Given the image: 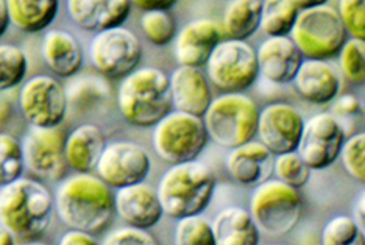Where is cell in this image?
<instances>
[{
  "instance_id": "6da1fadb",
  "label": "cell",
  "mask_w": 365,
  "mask_h": 245,
  "mask_svg": "<svg viewBox=\"0 0 365 245\" xmlns=\"http://www.w3.org/2000/svg\"><path fill=\"white\" fill-rule=\"evenodd\" d=\"M55 208L71 230L91 234L103 231L115 214L111 187L91 174L66 178L56 189Z\"/></svg>"
},
{
  "instance_id": "7a4b0ae2",
  "label": "cell",
  "mask_w": 365,
  "mask_h": 245,
  "mask_svg": "<svg viewBox=\"0 0 365 245\" xmlns=\"http://www.w3.org/2000/svg\"><path fill=\"white\" fill-rule=\"evenodd\" d=\"M55 197L38 179L21 177L0 187V224L16 238L31 241L51 225Z\"/></svg>"
},
{
  "instance_id": "3957f363",
  "label": "cell",
  "mask_w": 365,
  "mask_h": 245,
  "mask_svg": "<svg viewBox=\"0 0 365 245\" xmlns=\"http://www.w3.org/2000/svg\"><path fill=\"white\" fill-rule=\"evenodd\" d=\"M118 106L130 125L155 127L173 110L169 77L156 68L133 71L120 81Z\"/></svg>"
},
{
  "instance_id": "277c9868",
  "label": "cell",
  "mask_w": 365,
  "mask_h": 245,
  "mask_svg": "<svg viewBox=\"0 0 365 245\" xmlns=\"http://www.w3.org/2000/svg\"><path fill=\"white\" fill-rule=\"evenodd\" d=\"M212 170L198 161L170 166L158 184L164 214L172 219L197 216L210 207L215 192Z\"/></svg>"
},
{
  "instance_id": "5b68a950",
  "label": "cell",
  "mask_w": 365,
  "mask_h": 245,
  "mask_svg": "<svg viewBox=\"0 0 365 245\" xmlns=\"http://www.w3.org/2000/svg\"><path fill=\"white\" fill-rule=\"evenodd\" d=\"M259 108L244 93H223L212 99L203 122L211 140L225 149L247 144L258 133Z\"/></svg>"
},
{
  "instance_id": "8992f818",
  "label": "cell",
  "mask_w": 365,
  "mask_h": 245,
  "mask_svg": "<svg viewBox=\"0 0 365 245\" xmlns=\"http://www.w3.org/2000/svg\"><path fill=\"white\" fill-rule=\"evenodd\" d=\"M290 38L306 60L328 61L339 55L348 35L339 11L327 4L300 10Z\"/></svg>"
},
{
  "instance_id": "52a82bcc",
  "label": "cell",
  "mask_w": 365,
  "mask_h": 245,
  "mask_svg": "<svg viewBox=\"0 0 365 245\" xmlns=\"http://www.w3.org/2000/svg\"><path fill=\"white\" fill-rule=\"evenodd\" d=\"M248 211L261 233L284 236L300 222L303 199L298 189L279 179H267L255 187Z\"/></svg>"
},
{
  "instance_id": "ba28073f",
  "label": "cell",
  "mask_w": 365,
  "mask_h": 245,
  "mask_svg": "<svg viewBox=\"0 0 365 245\" xmlns=\"http://www.w3.org/2000/svg\"><path fill=\"white\" fill-rule=\"evenodd\" d=\"M203 118L170 111L153 127V149L170 166L195 161L208 144Z\"/></svg>"
},
{
  "instance_id": "9c48e42d",
  "label": "cell",
  "mask_w": 365,
  "mask_h": 245,
  "mask_svg": "<svg viewBox=\"0 0 365 245\" xmlns=\"http://www.w3.org/2000/svg\"><path fill=\"white\" fill-rule=\"evenodd\" d=\"M205 68L210 83L222 93H244L259 77L256 51L239 39H222Z\"/></svg>"
},
{
  "instance_id": "30bf717a",
  "label": "cell",
  "mask_w": 365,
  "mask_h": 245,
  "mask_svg": "<svg viewBox=\"0 0 365 245\" xmlns=\"http://www.w3.org/2000/svg\"><path fill=\"white\" fill-rule=\"evenodd\" d=\"M89 56L98 73L108 78H123L136 71L143 60V44L125 27L108 28L91 41Z\"/></svg>"
},
{
  "instance_id": "8fae6325",
  "label": "cell",
  "mask_w": 365,
  "mask_h": 245,
  "mask_svg": "<svg viewBox=\"0 0 365 245\" xmlns=\"http://www.w3.org/2000/svg\"><path fill=\"white\" fill-rule=\"evenodd\" d=\"M22 116L31 127H60L68 114L66 88L52 75H35L24 81L19 91Z\"/></svg>"
},
{
  "instance_id": "7c38bea8",
  "label": "cell",
  "mask_w": 365,
  "mask_h": 245,
  "mask_svg": "<svg viewBox=\"0 0 365 245\" xmlns=\"http://www.w3.org/2000/svg\"><path fill=\"white\" fill-rule=\"evenodd\" d=\"M348 137L344 124L333 113H319L306 120L297 152L311 170L333 166Z\"/></svg>"
},
{
  "instance_id": "4fadbf2b",
  "label": "cell",
  "mask_w": 365,
  "mask_h": 245,
  "mask_svg": "<svg viewBox=\"0 0 365 245\" xmlns=\"http://www.w3.org/2000/svg\"><path fill=\"white\" fill-rule=\"evenodd\" d=\"M152 170V160L143 145L130 141H115L106 144L97 162V177L111 187L138 184L145 182Z\"/></svg>"
},
{
  "instance_id": "5bb4252c",
  "label": "cell",
  "mask_w": 365,
  "mask_h": 245,
  "mask_svg": "<svg viewBox=\"0 0 365 245\" xmlns=\"http://www.w3.org/2000/svg\"><path fill=\"white\" fill-rule=\"evenodd\" d=\"M66 136L68 135L60 127H31L22 142L24 162L31 175L48 182L63 178L68 167L64 153Z\"/></svg>"
},
{
  "instance_id": "9a60e30c",
  "label": "cell",
  "mask_w": 365,
  "mask_h": 245,
  "mask_svg": "<svg viewBox=\"0 0 365 245\" xmlns=\"http://www.w3.org/2000/svg\"><path fill=\"white\" fill-rule=\"evenodd\" d=\"M306 120L300 110L286 102L270 103L259 111V141L273 155L295 152L300 144Z\"/></svg>"
},
{
  "instance_id": "2e32d148",
  "label": "cell",
  "mask_w": 365,
  "mask_h": 245,
  "mask_svg": "<svg viewBox=\"0 0 365 245\" xmlns=\"http://www.w3.org/2000/svg\"><path fill=\"white\" fill-rule=\"evenodd\" d=\"M114 207L123 222L143 230H150L164 216L156 189L145 182L115 189Z\"/></svg>"
},
{
  "instance_id": "e0dca14e",
  "label": "cell",
  "mask_w": 365,
  "mask_h": 245,
  "mask_svg": "<svg viewBox=\"0 0 365 245\" xmlns=\"http://www.w3.org/2000/svg\"><path fill=\"white\" fill-rule=\"evenodd\" d=\"M259 75L270 83L287 85L294 81L304 56L290 36H269L259 44L258 51Z\"/></svg>"
},
{
  "instance_id": "ac0fdd59",
  "label": "cell",
  "mask_w": 365,
  "mask_h": 245,
  "mask_svg": "<svg viewBox=\"0 0 365 245\" xmlns=\"http://www.w3.org/2000/svg\"><path fill=\"white\" fill-rule=\"evenodd\" d=\"M223 36L217 22L212 19H194L180 30L175 36L173 55L180 66L200 68L208 61L210 55Z\"/></svg>"
},
{
  "instance_id": "d6986e66",
  "label": "cell",
  "mask_w": 365,
  "mask_h": 245,
  "mask_svg": "<svg viewBox=\"0 0 365 245\" xmlns=\"http://www.w3.org/2000/svg\"><path fill=\"white\" fill-rule=\"evenodd\" d=\"M169 80L173 108L203 118L214 99L206 73L200 68L178 66L170 73Z\"/></svg>"
},
{
  "instance_id": "ffe728a7",
  "label": "cell",
  "mask_w": 365,
  "mask_h": 245,
  "mask_svg": "<svg viewBox=\"0 0 365 245\" xmlns=\"http://www.w3.org/2000/svg\"><path fill=\"white\" fill-rule=\"evenodd\" d=\"M294 86L308 103L328 105L339 97L342 78L329 61L304 58L294 78Z\"/></svg>"
},
{
  "instance_id": "44dd1931",
  "label": "cell",
  "mask_w": 365,
  "mask_h": 245,
  "mask_svg": "<svg viewBox=\"0 0 365 245\" xmlns=\"http://www.w3.org/2000/svg\"><path fill=\"white\" fill-rule=\"evenodd\" d=\"M69 18L88 31L120 27L131 13L130 0H66Z\"/></svg>"
},
{
  "instance_id": "7402d4cb",
  "label": "cell",
  "mask_w": 365,
  "mask_h": 245,
  "mask_svg": "<svg viewBox=\"0 0 365 245\" xmlns=\"http://www.w3.org/2000/svg\"><path fill=\"white\" fill-rule=\"evenodd\" d=\"M273 155L261 141H250L231 149L227 158L230 177L242 186H258L273 174Z\"/></svg>"
},
{
  "instance_id": "603a6c76",
  "label": "cell",
  "mask_w": 365,
  "mask_h": 245,
  "mask_svg": "<svg viewBox=\"0 0 365 245\" xmlns=\"http://www.w3.org/2000/svg\"><path fill=\"white\" fill-rule=\"evenodd\" d=\"M46 66L56 77L71 78L83 64V48L78 39L66 30H48L41 44Z\"/></svg>"
},
{
  "instance_id": "cb8c5ba5",
  "label": "cell",
  "mask_w": 365,
  "mask_h": 245,
  "mask_svg": "<svg viewBox=\"0 0 365 245\" xmlns=\"http://www.w3.org/2000/svg\"><path fill=\"white\" fill-rule=\"evenodd\" d=\"M106 147V136L94 124H83L66 136V161L77 174L96 170Z\"/></svg>"
},
{
  "instance_id": "d4e9b609",
  "label": "cell",
  "mask_w": 365,
  "mask_h": 245,
  "mask_svg": "<svg viewBox=\"0 0 365 245\" xmlns=\"http://www.w3.org/2000/svg\"><path fill=\"white\" fill-rule=\"evenodd\" d=\"M217 245H259L261 231L250 211L239 207L222 209L212 220Z\"/></svg>"
},
{
  "instance_id": "484cf974",
  "label": "cell",
  "mask_w": 365,
  "mask_h": 245,
  "mask_svg": "<svg viewBox=\"0 0 365 245\" xmlns=\"http://www.w3.org/2000/svg\"><path fill=\"white\" fill-rule=\"evenodd\" d=\"M6 8L13 27L24 33H39L55 21L60 0H6Z\"/></svg>"
},
{
  "instance_id": "4316f807",
  "label": "cell",
  "mask_w": 365,
  "mask_h": 245,
  "mask_svg": "<svg viewBox=\"0 0 365 245\" xmlns=\"http://www.w3.org/2000/svg\"><path fill=\"white\" fill-rule=\"evenodd\" d=\"M262 0H230L222 19V31L230 39L245 41L261 27Z\"/></svg>"
},
{
  "instance_id": "83f0119b",
  "label": "cell",
  "mask_w": 365,
  "mask_h": 245,
  "mask_svg": "<svg viewBox=\"0 0 365 245\" xmlns=\"http://www.w3.org/2000/svg\"><path fill=\"white\" fill-rule=\"evenodd\" d=\"M66 95H68V108L86 113L106 105L111 99V89L103 78L85 75L71 81L66 88Z\"/></svg>"
},
{
  "instance_id": "f1b7e54d",
  "label": "cell",
  "mask_w": 365,
  "mask_h": 245,
  "mask_svg": "<svg viewBox=\"0 0 365 245\" xmlns=\"http://www.w3.org/2000/svg\"><path fill=\"white\" fill-rule=\"evenodd\" d=\"M300 13L294 0H262L261 30L267 36H289Z\"/></svg>"
},
{
  "instance_id": "f546056e",
  "label": "cell",
  "mask_w": 365,
  "mask_h": 245,
  "mask_svg": "<svg viewBox=\"0 0 365 245\" xmlns=\"http://www.w3.org/2000/svg\"><path fill=\"white\" fill-rule=\"evenodd\" d=\"M29 58L21 47L0 44V93L21 86L27 77Z\"/></svg>"
},
{
  "instance_id": "4dcf8cb0",
  "label": "cell",
  "mask_w": 365,
  "mask_h": 245,
  "mask_svg": "<svg viewBox=\"0 0 365 245\" xmlns=\"http://www.w3.org/2000/svg\"><path fill=\"white\" fill-rule=\"evenodd\" d=\"M322 245H365V231L350 216H337L328 220L322 230Z\"/></svg>"
},
{
  "instance_id": "1f68e13d",
  "label": "cell",
  "mask_w": 365,
  "mask_h": 245,
  "mask_svg": "<svg viewBox=\"0 0 365 245\" xmlns=\"http://www.w3.org/2000/svg\"><path fill=\"white\" fill-rule=\"evenodd\" d=\"M26 170L22 144L14 136L0 133V187L19 179Z\"/></svg>"
},
{
  "instance_id": "d6a6232c",
  "label": "cell",
  "mask_w": 365,
  "mask_h": 245,
  "mask_svg": "<svg viewBox=\"0 0 365 245\" xmlns=\"http://www.w3.org/2000/svg\"><path fill=\"white\" fill-rule=\"evenodd\" d=\"M140 28L155 46H168L177 36V22L169 10L144 11L140 16Z\"/></svg>"
},
{
  "instance_id": "836d02e7",
  "label": "cell",
  "mask_w": 365,
  "mask_h": 245,
  "mask_svg": "<svg viewBox=\"0 0 365 245\" xmlns=\"http://www.w3.org/2000/svg\"><path fill=\"white\" fill-rule=\"evenodd\" d=\"M273 172H275L277 179H279V182L294 187V189H302L309 182L312 170L295 150L275 155Z\"/></svg>"
},
{
  "instance_id": "e575fe53",
  "label": "cell",
  "mask_w": 365,
  "mask_h": 245,
  "mask_svg": "<svg viewBox=\"0 0 365 245\" xmlns=\"http://www.w3.org/2000/svg\"><path fill=\"white\" fill-rule=\"evenodd\" d=\"M342 75L354 86H365V41L346 39L339 52Z\"/></svg>"
},
{
  "instance_id": "d590c367",
  "label": "cell",
  "mask_w": 365,
  "mask_h": 245,
  "mask_svg": "<svg viewBox=\"0 0 365 245\" xmlns=\"http://www.w3.org/2000/svg\"><path fill=\"white\" fill-rule=\"evenodd\" d=\"M175 245H217L212 222L202 214L178 219L175 226Z\"/></svg>"
},
{
  "instance_id": "8d00e7d4",
  "label": "cell",
  "mask_w": 365,
  "mask_h": 245,
  "mask_svg": "<svg viewBox=\"0 0 365 245\" xmlns=\"http://www.w3.org/2000/svg\"><path fill=\"white\" fill-rule=\"evenodd\" d=\"M340 161L348 175L365 184V132L346 137L340 152Z\"/></svg>"
},
{
  "instance_id": "74e56055",
  "label": "cell",
  "mask_w": 365,
  "mask_h": 245,
  "mask_svg": "<svg viewBox=\"0 0 365 245\" xmlns=\"http://www.w3.org/2000/svg\"><path fill=\"white\" fill-rule=\"evenodd\" d=\"M337 11L346 35L365 41V0H339Z\"/></svg>"
},
{
  "instance_id": "f35d334b",
  "label": "cell",
  "mask_w": 365,
  "mask_h": 245,
  "mask_svg": "<svg viewBox=\"0 0 365 245\" xmlns=\"http://www.w3.org/2000/svg\"><path fill=\"white\" fill-rule=\"evenodd\" d=\"M102 245H161V242L148 230L128 225L111 231Z\"/></svg>"
},
{
  "instance_id": "ab89813d",
  "label": "cell",
  "mask_w": 365,
  "mask_h": 245,
  "mask_svg": "<svg viewBox=\"0 0 365 245\" xmlns=\"http://www.w3.org/2000/svg\"><path fill=\"white\" fill-rule=\"evenodd\" d=\"M331 113L342 122V119H354L362 116V103L359 99L353 94H345L342 97H337L333 105V110Z\"/></svg>"
},
{
  "instance_id": "60d3db41",
  "label": "cell",
  "mask_w": 365,
  "mask_h": 245,
  "mask_svg": "<svg viewBox=\"0 0 365 245\" xmlns=\"http://www.w3.org/2000/svg\"><path fill=\"white\" fill-rule=\"evenodd\" d=\"M58 245H102L91 233L80 231V230H69L64 233Z\"/></svg>"
},
{
  "instance_id": "b9f144b4",
  "label": "cell",
  "mask_w": 365,
  "mask_h": 245,
  "mask_svg": "<svg viewBox=\"0 0 365 245\" xmlns=\"http://www.w3.org/2000/svg\"><path fill=\"white\" fill-rule=\"evenodd\" d=\"M178 0H130L131 5L143 11L152 10H170L173 5H177Z\"/></svg>"
},
{
  "instance_id": "7bdbcfd3",
  "label": "cell",
  "mask_w": 365,
  "mask_h": 245,
  "mask_svg": "<svg viewBox=\"0 0 365 245\" xmlns=\"http://www.w3.org/2000/svg\"><path fill=\"white\" fill-rule=\"evenodd\" d=\"M13 118V105L8 100V97L0 93V133L8 125V122Z\"/></svg>"
},
{
  "instance_id": "ee69618b",
  "label": "cell",
  "mask_w": 365,
  "mask_h": 245,
  "mask_svg": "<svg viewBox=\"0 0 365 245\" xmlns=\"http://www.w3.org/2000/svg\"><path fill=\"white\" fill-rule=\"evenodd\" d=\"M354 214H356V219H358V224L361 225V228L365 231V189L361 192L358 200H356Z\"/></svg>"
},
{
  "instance_id": "f6af8a7d",
  "label": "cell",
  "mask_w": 365,
  "mask_h": 245,
  "mask_svg": "<svg viewBox=\"0 0 365 245\" xmlns=\"http://www.w3.org/2000/svg\"><path fill=\"white\" fill-rule=\"evenodd\" d=\"M8 26H10V16H8L6 0H0V38L5 35Z\"/></svg>"
},
{
  "instance_id": "bcb514c9",
  "label": "cell",
  "mask_w": 365,
  "mask_h": 245,
  "mask_svg": "<svg viewBox=\"0 0 365 245\" xmlns=\"http://www.w3.org/2000/svg\"><path fill=\"white\" fill-rule=\"evenodd\" d=\"M0 245H16V236L0 224Z\"/></svg>"
},
{
  "instance_id": "7dc6e473",
  "label": "cell",
  "mask_w": 365,
  "mask_h": 245,
  "mask_svg": "<svg viewBox=\"0 0 365 245\" xmlns=\"http://www.w3.org/2000/svg\"><path fill=\"white\" fill-rule=\"evenodd\" d=\"M294 4L300 8V10H306V8L327 5L328 0H294Z\"/></svg>"
},
{
  "instance_id": "c3c4849f",
  "label": "cell",
  "mask_w": 365,
  "mask_h": 245,
  "mask_svg": "<svg viewBox=\"0 0 365 245\" xmlns=\"http://www.w3.org/2000/svg\"><path fill=\"white\" fill-rule=\"evenodd\" d=\"M22 245H47V244H43V242H26Z\"/></svg>"
},
{
  "instance_id": "681fc988",
  "label": "cell",
  "mask_w": 365,
  "mask_h": 245,
  "mask_svg": "<svg viewBox=\"0 0 365 245\" xmlns=\"http://www.w3.org/2000/svg\"><path fill=\"white\" fill-rule=\"evenodd\" d=\"M272 245H283V244H272Z\"/></svg>"
}]
</instances>
